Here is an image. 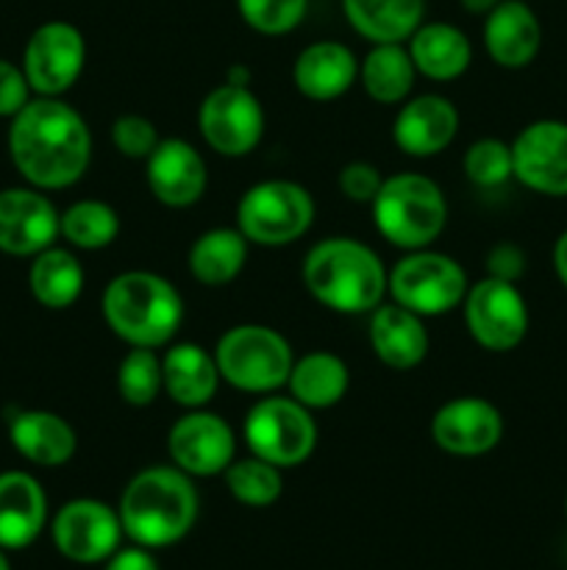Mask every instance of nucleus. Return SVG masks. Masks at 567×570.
Instances as JSON below:
<instances>
[{
  "label": "nucleus",
  "mask_w": 567,
  "mask_h": 570,
  "mask_svg": "<svg viewBox=\"0 0 567 570\" xmlns=\"http://www.w3.org/2000/svg\"><path fill=\"white\" fill-rule=\"evenodd\" d=\"M359 78V59L348 45L337 39H320L306 45L292 65V81L304 98L337 100L348 92Z\"/></svg>",
  "instance_id": "nucleus-21"
},
{
  "label": "nucleus",
  "mask_w": 567,
  "mask_h": 570,
  "mask_svg": "<svg viewBox=\"0 0 567 570\" xmlns=\"http://www.w3.org/2000/svg\"><path fill=\"white\" fill-rule=\"evenodd\" d=\"M161 142L156 122L142 115H122L111 122V145L126 159H148L156 145Z\"/></svg>",
  "instance_id": "nucleus-37"
},
{
  "label": "nucleus",
  "mask_w": 567,
  "mask_h": 570,
  "mask_svg": "<svg viewBox=\"0 0 567 570\" xmlns=\"http://www.w3.org/2000/svg\"><path fill=\"white\" fill-rule=\"evenodd\" d=\"M381 184V173L370 161H348L339 170V193L348 200H354V204H372Z\"/></svg>",
  "instance_id": "nucleus-38"
},
{
  "label": "nucleus",
  "mask_w": 567,
  "mask_h": 570,
  "mask_svg": "<svg viewBox=\"0 0 567 570\" xmlns=\"http://www.w3.org/2000/svg\"><path fill=\"white\" fill-rule=\"evenodd\" d=\"M465 323L470 337L493 354H509L528 334V306L517 284L484 276L467 287Z\"/></svg>",
  "instance_id": "nucleus-10"
},
{
  "label": "nucleus",
  "mask_w": 567,
  "mask_h": 570,
  "mask_svg": "<svg viewBox=\"0 0 567 570\" xmlns=\"http://www.w3.org/2000/svg\"><path fill=\"white\" fill-rule=\"evenodd\" d=\"M342 14L367 42H406L422 26L426 0H342Z\"/></svg>",
  "instance_id": "nucleus-27"
},
{
  "label": "nucleus",
  "mask_w": 567,
  "mask_h": 570,
  "mask_svg": "<svg viewBox=\"0 0 567 570\" xmlns=\"http://www.w3.org/2000/svg\"><path fill=\"white\" fill-rule=\"evenodd\" d=\"M245 26L261 37H284L304 22L309 0H237Z\"/></svg>",
  "instance_id": "nucleus-36"
},
{
  "label": "nucleus",
  "mask_w": 567,
  "mask_h": 570,
  "mask_svg": "<svg viewBox=\"0 0 567 570\" xmlns=\"http://www.w3.org/2000/svg\"><path fill=\"white\" fill-rule=\"evenodd\" d=\"M459 131V111L442 95L406 98L392 122V139L406 156L428 159L448 148Z\"/></svg>",
  "instance_id": "nucleus-20"
},
{
  "label": "nucleus",
  "mask_w": 567,
  "mask_h": 570,
  "mask_svg": "<svg viewBox=\"0 0 567 570\" xmlns=\"http://www.w3.org/2000/svg\"><path fill=\"white\" fill-rule=\"evenodd\" d=\"M484 48L504 70H523L543 48V22L526 0H500L484 17Z\"/></svg>",
  "instance_id": "nucleus-19"
},
{
  "label": "nucleus",
  "mask_w": 567,
  "mask_h": 570,
  "mask_svg": "<svg viewBox=\"0 0 567 570\" xmlns=\"http://www.w3.org/2000/svg\"><path fill=\"white\" fill-rule=\"evenodd\" d=\"M550 259H554V271H556V278H559L561 287L567 289V228L565 232L556 237L554 243V254H550Z\"/></svg>",
  "instance_id": "nucleus-42"
},
{
  "label": "nucleus",
  "mask_w": 567,
  "mask_h": 570,
  "mask_svg": "<svg viewBox=\"0 0 567 570\" xmlns=\"http://www.w3.org/2000/svg\"><path fill=\"white\" fill-rule=\"evenodd\" d=\"M387 267L370 245L354 237H328L304 259V287L339 315H370L387 295Z\"/></svg>",
  "instance_id": "nucleus-3"
},
{
  "label": "nucleus",
  "mask_w": 567,
  "mask_h": 570,
  "mask_svg": "<svg viewBox=\"0 0 567 570\" xmlns=\"http://www.w3.org/2000/svg\"><path fill=\"white\" fill-rule=\"evenodd\" d=\"M348 365L342 356L331 354V351H311V354L295 360L287 379L289 395L300 401L306 410H328V406L339 404L348 393Z\"/></svg>",
  "instance_id": "nucleus-28"
},
{
  "label": "nucleus",
  "mask_w": 567,
  "mask_h": 570,
  "mask_svg": "<svg viewBox=\"0 0 567 570\" xmlns=\"http://www.w3.org/2000/svg\"><path fill=\"white\" fill-rule=\"evenodd\" d=\"M498 3L500 0H459L461 9L470 11V14H478V17H487Z\"/></svg>",
  "instance_id": "nucleus-44"
},
{
  "label": "nucleus",
  "mask_w": 567,
  "mask_h": 570,
  "mask_svg": "<svg viewBox=\"0 0 567 570\" xmlns=\"http://www.w3.org/2000/svg\"><path fill=\"white\" fill-rule=\"evenodd\" d=\"M120 234V215L106 200H76L61 212V237L78 250L109 248Z\"/></svg>",
  "instance_id": "nucleus-32"
},
{
  "label": "nucleus",
  "mask_w": 567,
  "mask_h": 570,
  "mask_svg": "<svg viewBox=\"0 0 567 570\" xmlns=\"http://www.w3.org/2000/svg\"><path fill=\"white\" fill-rule=\"evenodd\" d=\"M250 78H253V72L245 65H231L226 72V83H237V87H250Z\"/></svg>",
  "instance_id": "nucleus-43"
},
{
  "label": "nucleus",
  "mask_w": 567,
  "mask_h": 570,
  "mask_svg": "<svg viewBox=\"0 0 567 570\" xmlns=\"http://www.w3.org/2000/svg\"><path fill=\"white\" fill-rule=\"evenodd\" d=\"M226 488L233 501L253 510H265L272 507L284 493L281 468L270 465V462L259 460V456H245V460H233L226 468Z\"/></svg>",
  "instance_id": "nucleus-33"
},
{
  "label": "nucleus",
  "mask_w": 567,
  "mask_h": 570,
  "mask_svg": "<svg viewBox=\"0 0 567 570\" xmlns=\"http://www.w3.org/2000/svg\"><path fill=\"white\" fill-rule=\"evenodd\" d=\"M165 393L183 410H203L217 393L220 371L211 351L195 343H176L161 356Z\"/></svg>",
  "instance_id": "nucleus-25"
},
{
  "label": "nucleus",
  "mask_w": 567,
  "mask_h": 570,
  "mask_svg": "<svg viewBox=\"0 0 567 570\" xmlns=\"http://www.w3.org/2000/svg\"><path fill=\"white\" fill-rule=\"evenodd\" d=\"M504 438V415L487 399L461 395L445 401L431 417V440L454 456H484Z\"/></svg>",
  "instance_id": "nucleus-17"
},
{
  "label": "nucleus",
  "mask_w": 567,
  "mask_h": 570,
  "mask_svg": "<svg viewBox=\"0 0 567 570\" xmlns=\"http://www.w3.org/2000/svg\"><path fill=\"white\" fill-rule=\"evenodd\" d=\"M248 245L239 228H209L189 248V273L203 287H226L242 273Z\"/></svg>",
  "instance_id": "nucleus-30"
},
{
  "label": "nucleus",
  "mask_w": 567,
  "mask_h": 570,
  "mask_svg": "<svg viewBox=\"0 0 567 570\" xmlns=\"http://www.w3.org/2000/svg\"><path fill=\"white\" fill-rule=\"evenodd\" d=\"M28 100H31V83L22 67L0 59V117H14Z\"/></svg>",
  "instance_id": "nucleus-39"
},
{
  "label": "nucleus",
  "mask_w": 567,
  "mask_h": 570,
  "mask_svg": "<svg viewBox=\"0 0 567 570\" xmlns=\"http://www.w3.org/2000/svg\"><path fill=\"white\" fill-rule=\"evenodd\" d=\"M565 515H567V499H565Z\"/></svg>",
  "instance_id": "nucleus-46"
},
{
  "label": "nucleus",
  "mask_w": 567,
  "mask_h": 570,
  "mask_svg": "<svg viewBox=\"0 0 567 570\" xmlns=\"http://www.w3.org/2000/svg\"><path fill=\"white\" fill-rule=\"evenodd\" d=\"M145 178L159 204L170 209H187L198 204L209 184V170L192 142L181 137L161 139L145 159Z\"/></svg>",
  "instance_id": "nucleus-18"
},
{
  "label": "nucleus",
  "mask_w": 567,
  "mask_h": 570,
  "mask_svg": "<svg viewBox=\"0 0 567 570\" xmlns=\"http://www.w3.org/2000/svg\"><path fill=\"white\" fill-rule=\"evenodd\" d=\"M417 76L431 81H456L465 76L472 61V45L461 28L454 22H422L409 39H406Z\"/></svg>",
  "instance_id": "nucleus-26"
},
{
  "label": "nucleus",
  "mask_w": 567,
  "mask_h": 570,
  "mask_svg": "<svg viewBox=\"0 0 567 570\" xmlns=\"http://www.w3.org/2000/svg\"><path fill=\"white\" fill-rule=\"evenodd\" d=\"M9 438L17 454L39 468L67 465L78 451L76 429L48 410L17 412L9 421Z\"/></svg>",
  "instance_id": "nucleus-24"
},
{
  "label": "nucleus",
  "mask_w": 567,
  "mask_h": 570,
  "mask_svg": "<svg viewBox=\"0 0 567 570\" xmlns=\"http://www.w3.org/2000/svg\"><path fill=\"white\" fill-rule=\"evenodd\" d=\"M198 128L211 150L239 159L253 154L265 137V109L250 87L220 83L200 104Z\"/></svg>",
  "instance_id": "nucleus-11"
},
{
  "label": "nucleus",
  "mask_w": 567,
  "mask_h": 570,
  "mask_svg": "<svg viewBox=\"0 0 567 570\" xmlns=\"http://www.w3.org/2000/svg\"><path fill=\"white\" fill-rule=\"evenodd\" d=\"M526 273V254L515 243H498L487 254V276L517 284Z\"/></svg>",
  "instance_id": "nucleus-40"
},
{
  "label": "nucleus",
  "mask_w": 567,
  "mask_h": 570,
  "mask_svg": "<svg viewBox=\"0 0 567 570\" xmlns=\"http://www.w3.org/2000/svg\"><path fill=\"white\" fill-rule=\"evenodd\" d=\"M511 170L526 189L567 198V122L534 120L511 139Z\"/></svg>",
  "instance_id": "nucleus-15"
},
{
  "label": "nucleus",
  "mask_w": 567,
  "mask_h": 570,
  "mask_svg": "<svg viewBox=\"0 0 567 570\" xmlns=\"http://www.w3.org/2000/svg\"><path fill=\"white\" fill-rule=\"evenodd\" d=\"M370 345L392 371H411L428 356L426 323L400 304H381L370 312Z\"/></svg>",
  "instance_id": "nucleus-23"
},
{
  "label": "nucleus",
  "mask_w": 567,
  "mask_h": 570,
  "mask_svg": "<svg viewBox=\"0 0 567 570\" xmlns=\"http://www.w3.org/2000/svg\"><path fill=\"white\" fill-rule=\"evenodd\" d=\"M9 154L31 187L67 189L92 161V131L70 104L39 95L11 117Z\"/></svg>",
  "instance_id": "nucleus-1"
},
{
  "label": "nucleus",
  "mask_w": 567,
  "mask_h": 570,
  "mask_svg": "<svg viewBox=\"0 0 567 570\" xmlns=\"http://www.w3.org/2000/svg\"><path fill=\"white\" fill-rule=\"evenodd\" d=\"M0 570H11L9 557H6V549H0Z\"/></svg>",
  "instance_id": "nucleus-45"
},
{
  "label": "nucleus",
  "mask_w": 567,
  "mask_h": 570,
  "mask_svg": "<svg viewBox=\"0 0 567 570\" xmlns=\"http://www.w3.org/2000/svg\"><path fill=\"white\" fill-rule=\"evenodd\" d=\"M415 78L417 70L406 42L372 45L365 59L359 61V81L367 98H372L376 104H404L415 89Z\"/></svg>",
  "instance_id": "nucleus-29"
},
{
  "label": "nucleus",
  "mask_w": 567,
  "mask_h": 570,
  "mask_svg": "<svg viewBox=\"0 0 567 570\" xmlns=\"http://www.w3.org/2000/svg\"><path fill=\"white\" fill-rule=\"evenodd\" d=\"M200 499L192 476L176 465H153L126 484L117 504L122 532L142 549H167L192 532Z\"/></svg>",
  "instance_id": "nucleus-2"
},
{
  "label": "nucleus",
  "mask_w": 567,
  "mask_h": 570,
  "mask_svg": "<svg viewBox=\"0 0 567 570\" xmlns=\"http://www.w3.org/2000/svg\"><path fill=\"white\" fill-rule=\"evenodd\" d=\"M87 65V39L81 28L67 20L42 22L31 33L22 53V72H26L31 92L42 98H61L67 89L76 87Z\"/></svg>",
  "instance_id": "nucleus-12"
},
{
  "label": "nucleus",
  "mask_w": 567,
  "mask_h": 570,
  "mask_svg": "<svg viewBox=\"0 0 567 570\" xmlns=\"http://www.w3.org/2000/svg\"><path fill=\"white\" fill-rule=\"evenodd\" d=\"M48 523V495L26 471L0 473V549H28Z\"/></svg>",
  "instance_id": "nucleus-22"
},
{
  "label": "nucleus",
  "mask_w": 567,
  "mask_h": 570,
  "mask_svg": "<svg viewBox=\"0 0 567 570\" xmlns=\"http://www.w3.org/2000/svg\"><path fill=\"white\" fill-rule=\"evenodd\" d=\"M103 570H159V562L153 560L150 549H142V546L133 543L128 549H117L103 562Z\"/></svg>",
  "instance_id": "nucleus-41"
},
{
  "label": "nucleus",
  "mask_w": 567,
  "mask_h": 570,
  "mask_svg": "<svg viewBox=\"0 0 567 570\" xmlns=\"http://www.w3.org/2000/svg\"><path fill=\"white\" fill-rule=\"evenodd\" d=\"M167 451L178 471L192 479H209L226 473V468L237 460V434L226 417L189 410L170 426Z\"/></svg>",
  "instance_id": "nucleus-14"
},
{
  "label": "nucleus",
  "mask_w": 567,
  "mask_h": 570,
  "mask_svg": "<svg viewBox=\"0 0 567 570\" xmlns=\"http://www.w3.org/2000/svg\"><path fill=\"white\" fill-rule=\"evenodd\" d=\"M461 165H465V176L470 178V184L481 189L504 187L509 178H515V170H511V145L498 137L476 139L465 150Z\"/></svg>",
  "instance_id": "nucleus-35"
},
{
  "label": "nucleus",
  "mask_w": 567,
  "mask_h": 570,
  "mask_svg": "<svg viewBox=\"0 0 567 570\" xmlns=\"http://www.w3.org/2000/svg\"><path fill=\"white\" fill-rule=\"evenodd\" d=\"M215 360L222 382L242 393L270 395L287 387L295 356L281 332L261 323H239L217 340Z\"/></svg>",
  "instance_id": "nucleus-6"
},
{
  "label": "nucleus",
  "mask_w": 567,
  "mask_h": 570,
  "mask_svg": "<svg viewBox=\"0 0 567 570\" xmlns=\"http://www.w3.org/2000/svg\"><path fill=\"white\" fill-rule=\"evenodd\" d=\"M83 267L78 256L67 248H44L33 256L28 271V287L31 295L44 309H67L76 304L83 293Z\"/></svg>",
  "instance_id": "nucleus-31"
},
{
  "label": "nucleus",
  "mask_w": 567,
  "mask_h": 570,
  "mask_svg": "<svg viewBox=\"0 0 567 570\" xmlns=\"http://www.w3.org/2000/svg\"><path fill=\"white\" fill-rule=\"evenodd\" d=\"M56 551L76 566H98L120 549L122 523L115 507L98 499H72L50 521Z\"/></svg>",
  "instance_id": "nucleus-13"
},
{
  "label": "nucleus",
  "mask_w": 567,
  "mask_h": 570,
  "mask_svg": "<svg viewBox=\"0 0 567 570\" xmlns=\"http://www.w3.org/2000/svg\"><path fill=\"white\" fill-rule=\"evenodd\" d=\"M103 321L131 348H165L183 321V301L167 278L126 271L103 289Z\"/></svg>",
  "instance_id": "nucleus-4"
},
{
  "label": "nucleus",
  "mask_w": 567,
  "mask_h": 570,
  "mask_svg": "<svg viewBox=\"0 0 567 570\" xmlns=\"http://www.w3.org/2000/svg\"><path fill=\"white\" fill-rule=\"evenodd\" d=\"M315 223V198L298 181L270 178L239 198L237 228L245 239L265 248H281L304 237Z\"/></svg>",
  "instance_id": "nucleus-7"
},
{
  "label": "nucleus",
  "mask_w": 567,
  "mask_h": 570,
  "mask_svg": "<svg viewBox=\"0 0 567 570\" xmlns=\"http://www.w3.org/2000/svg\"><path fill=\"white\" fill-rule=\"evenodd\" d=\"M370 206L378 234L400 250L428 248L448 223L442 187L422 173H395L384 178Z\"/></svg>",
  "instance_id": "nucleus-5"
},
{
  "label": "nucleus",
  "mask_w": 567,
  "mask_h": 570,
  "mask_svg": "<svg viewBox=\"0 0 567 570\" xmlns=\"http://www.w3.org/2000/svg\"><path fill=\"white\" fill-rule=\"evenodd\" d=\"M117 393L128 406H150L165 393L161 356L156 348H131L117 367Z\"/></svg>",
  "instance_id": "nucleus-34"
},
{
  "label": "nucleus",
  "mask_w": 567,
  "mask_h": 570,
  "mask_svg": "<svg viewBox=\"0 0 567 570\" xmlns=\"http://www.w3.org/2000/svg\"><path fill=\"white\" fill-rule=\"evenodd\" d=\"M467 287V273L459 262L428 248L409 250L387 278V293L395 304L420 317H439L459 309Z\"/></svg>",
  "instance_id": "nucleus-9"
},
{
  "label": "nucleus",
  "mask_w": 567,
  "mask_h": 570,
  "mask_svg": "<svg viewBox=\"0 0 567 570\" xmlns=\"http://www.w3.org/2000/svg\"><path fill=\"white\" fill-rule=\"evenodd\" d=\"M61 215L37 187H11L0 193V250L11 256H37L59 239Z\"/></svg>",
  "instance_id": "nucleus-16"
},
{
  "label": "nucleus",
  "mask_w": 567,
  "mask_h": 570,
  "mask_svg": "<svg viewBox=\"0 0 567 570\" xmlns=\"http://www.w3.org/2000/svg\"><path fill=\"white\" fill-rule=\"evenodd\" d=\"M242 434L250 454L281 471L304 465L317 445V423L311 410H306L292 395L270 393L256 401L245 417Z\"/></svg>",
  "instance_id": "nucleus-8"
}]
</instances>
